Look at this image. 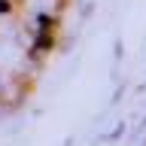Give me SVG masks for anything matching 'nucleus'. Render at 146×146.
Masks as SVG:
<instances>
[{
  "label": "nucleus",
  "mask_w": 146,
  "mask_h": 146,
  "mask_svg": "<svg viewBox=\"0 0 146 146\" xmlns=\"http://www.w3.org/2000/svg\"><path fill=\"white\" fill-rule=\"evenodd\" d=\"M55 34H58V21H55V18H43V25H40V34H36V40H34L36 55L49 52V49L55 46Z\"/></svg>",
  "instance_id": "1"
}]
</instances>
